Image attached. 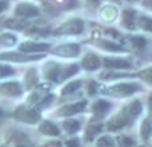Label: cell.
Returning a JSON list of instances; mask_svg holds the SVG:
<instances>
[{
    "instance_id": "obj_1",
    "label": "cell",
    "mask_w": 152,
    "mask_h": 147,
    "mask_svg": "<svg viewBox=\"0 0 152 147\" xmlns=\"http://www.w3.org/2000/svg\"><path fill=\"white\" fill-rule=\"evenodd\" d=\"M137 90H139V86L136 83H120L103 90V94L110 95V96H128L136 92Z\"/></svg>"
},
{
    "instance_id": "obj_2",
    "label": "cell",
    "mask_w": 152,
    "mask_h": 147,
    "mask_svg": "<svg viewBox=\"0 0 152 147\" xmlns=\"http://www.w3.org/2000/svg\"><path fill=\"white\" fill-rule=\"evenodd\" d=\"M84 31V23L80 19H69L66 23H63L58 29V35H77Z\"/></svg>"
},
{
    "instance_id": "obj_3",
    "label": "cell",
    "mask_w": 152,
    "mask_h": 147,
    "mask_svg": "<svg viewBox=\"0 0 152 147\" xmlns=\"http://www.w3.org/2000/svg\"><path fill=\"white\" fill-rule=\"evenodd\" d=\"M52 52L59 56H63V58H75L80 52V47L75 43H68V44H61L59 47H55Z\"/></svg>"
},
{
    "instance_id": "obj_4",
    "label": "cell",
    "mask_w": 152,
    "mask_h": 147,
    "mask_svg": "<svg viewBox=\"0 0 152 147\" xmlns=\"http://www.w3.org/2000/svg\"><path fill=\"white\" fill-rule=\"evenodd\" d=\"M15 15L21 19L34 18V16L39 15V8L29 4V3H20V4H18V7L15 10Z\"/></svg>"
},
{
    "instance_id": "obj_5",
    "label": "cell",
    "mask_w": 152,
    "mask_h": 147,
    "mask_svg": "<svg viewBox=\"0 0 152 147\" xmlns=\"http://www.w3.org/2000/svg\"><path fill=\"white\" fill-rule=\"evenodd\" d=\"M15 118L20 122L26 123H36L40 119V114L36 110H26V108H19L15 112Z\"/></svg>"
},
{
    "instance_id": "obj_6",
    "label": "cell",
    "mask_w": 152,
    "mask_h": 147,
    "mask_svg": "<svg viewBox=\"0 0 152 147\" xmlns=\"http://www.w3.org/2000/svg\"><path fill=\"white\" fill-rule=\"evenodd\" d=\"M60 74H61V68L59 64L50 62L47 63V66L44 67V76L51 82H59L60 80Z\"/></svg>"
},
{
    "instance_id": "obj_7",
    "label": "cell",
    "mask_w": 152,
    "mask_h": 147,
    "mask_svg": "<svg viewBox=\"0 0 152 147\" xmlns=\"http://www.w3.org/2000/svg\"><path fill=\"white\" fill-rule=\"evenodd\" d=\"M40 58H42V55L27 56V55H21V54H16V52L0 54V60H10V62H31V60H37Z\"/></svg>"
},
{
    "instance_id": "obj_8",
    "label": "cell",
    "mask_w": 152,
    "mask_h": 147,
    "mask_svg": "<svg viewBox=\"0 0 152 147\" xmlns=\"http://www.w3.org/2000/svg\"><path fill=\"white\" fill-rule=\"evenodd\" d=\"M50 44L47 43H36V42H26L20 44V51L21 52H37V51H44L48 50Z\"/></svg>"
},
{
    "instance_id": "obj_9",
    "label": "cell",
    "mask_w": 152,
    "mask_h": 147,
    "mask_svg": "<svg viewBox=\"0 0 152 147\" xmlns=\"http://www.w3.org/2000/svg\"><path fill=\"white\" fill-rule=\"evenodd\" d=\"M142 112V103L139 102V100H135V102H132L129 106H127L126 108H124L123 111H121V114H123L124 116H126L127 119H128L129 122H131V119L136 118L139 114Z\"/></svg>"
},
{
    "instance_id": "obj_10",
    "label": "cell",
    "mask_w": 152,
    "mask_h": 147,
    "mask_svg": "<svg viewBox=\"0 0 152 147\" xmlns=\"http://www.w3.org/2000/svg\"><path fill=\"white\" fill-rule=\"evenodd\" d=\"M0 94L7 95V96H18L21 94V87L18 83H4L0 84Z\"/></svg>"
},
{
    "instance_id": "obj_11",
    "label": "cell",
    "mask_w": 152,
    "mask_h": 147,
    "mask_svg": "<svg viewBox=\"0 0 152 147\" xmlns=\"http://www.w3.org/2000/svg\"><path fill=\"white\" fill-rule=\"evenodd\" d=\"M87 106V102H79V103H74V104H69L63 107L60 111H59V115L61 116H69V115H74V114H77L80 111H83Z\"/></svg>"
},
{
    "instance_id": "obj_12",
    "label": "cell",
    "mask_w": 152,
    "mask_h": 147,
    "mask_svg": "<svg viewBox=\"0 0 152 147\" xmlns=\"http://www.w3.org/2000/svg\"><path fill=\"white\" fill-rule=\"evenodd\" d=\"M104 66L107 68H115V70H127L131 68V63L124 59H104Z\"/></svg>"
},
{
    "instance_id": "obj_13",
    "label": "cell",
    "mask_w": 152,
    "mask_h": 147,
    "mask_svg": "<svg viewBox=\"0 0 152 147\" xmlns=\"http://www.w3.org/2000/svg\"><path fill=\"white\" fill-rule=\"evenodd\" d=\"M128 122L129 121L123 115V114H119V115H116L115 118H112L110 122H108L107 129L110 130V131H118L119 129H121V127L126 126Z\"/></svg>"
},
{
    "instance_id": "obj_14",
    "label": "cell",
    "mask_w": 152,
    "mask_h": 147,
    "mask_svg": "<svg viewBox=\"0 0 152 147\" xmlns=\"http://www.w3.org/2000/svg\"><path fill=\"white\" fill-rule=\"evenodd\" d=\"M81 66H83L86 70H91V71H94V70H97L100 67V60L96 55L89 54V55H87L86 58L81 60Z\"/></svg>"
},
{
    "instance_id": "obj_15",
    "label": "cell",
    "mask_w": 152,
    "mask_h": 147,
    "mask_svg": "<svg viewBox=\"0 0 152 147\" xmlns=\"http://www.w3.org/2000/svg\"><path fill=\"white\" fill-rule=\"evenodd\" d=\"M39 130L42 134L50 135V137H58L59 135V129L52 123V122H48V121L43 122V123L40 124Z\"/></svg>"
},
{
    "instance_id": "obj_16",
    "label": "cell",
    "mask_w": 152,
    "mask_h": 147,
    "mask_svg": "<svg viewBox=\"0 0 152 147\" xmlns=\"http://www.w3.org/2000/svg\"><path fill=\"white\" fill-rule=\"evenodd\" d=\"M111 108V104L105 100H99L94 104V112L95 115H99V116H104L105 114L108 112V110Z\"/></svg>"
},
{
    "instance_id": "obj_17",
    "label": "cell",
    "mask_w": 152,
    "mask_h": 147,
    "mask_svg": "<svg viewBox=\"0 0 152 147\" xmlns=\"http://www.w3.org/2000/svg\"><path fill=\"white\" fill-rule=\"evenodd\" d=\"M99 46L103 48V50L111 51V52H121V51H124V48L121 47L120 44L113 43V42H110V40H100Z\"/></svg>"
},
{
    "instance_id": "obj_18",
    "label": "cell",
    "mask_w": 152,
    "mask_h": 147,
    "mask_svg": "<svg viewBox=\"0 0 152 147\" xmlns=\"http://www.w3.org/2000/svg\"><path fill=\"white\" fill-rule=\"evenodd\" d=\"M116 16H118V10L112 5H105L102 10V18L105 21H112Z\"/></svg>"
},
{
    "instance_id": "obj_19",
    "label": "cell",
    "mask_w": 152,
    "mask_h": 147,
    "mask_svg": "<svg viewBox=\"0 0 152 147\" xmlns=\"http://www.w3.org/2000/svg\"><path fill=\"white\" fill-rule=\"evenodd\" d=\"M135 11H124L123 13V23L127 28H134L135 24Z\"/></svg>"
},
{
    "instance_id": "obj_20",
    "label": "cell",
    "mask_w": 152,
    "mask_h": 147,
    "mask_svg": "<svg viewBox=\"0 0 152 147\" xmlns=\"http://www.w3.org/2000/svg\"><path fill=\"white\" fill-rule=\"evenodd\" d=\"M100 131H102V124H92V126H89L86 131V139L92 140Z\"/></svg>"
},
{
    "instance_id": "obj_21",
    "label": "cell",
    "mask_w": 152,
    "mask_h": 147,
    "mask_svg": "<svg viewBox=\"0 0 152 147\" xmlns=\"http://www.w3.org/2000/svg\"><path fill=\"white\" fill-rule=\"evenodd\" d=\"M16 43V36L12 34H1L0 35V44L5 47H11Z\"/></svg>"
},
{
    "instance_id": "obj_22",
    "label": "cell",
    "mask_w": 152,
    "mask_h": 147,
    "mask_svg": "<svg viewBox=\"0 0 152 147\" xmlns=\"http://www.w3.org/2000/svg\"><path fill=\"white\" fill-rule=\"evenodd\" d=\"M63 127L67 132L74 134V132H76L79 129H80V123H79L77 121H66L63 123Z\"/></svg>"
},
{
    "instance_id": "obj_23",
    "label": "cell",
    "mask_w": 152,
    "mask_h": 147,
    "mask_svg": "<svg viewBox=\"0 0 152 147\" xmlns=\"http://www.w3.org/2000/svg\"><path fill=\"white\" fill-rule=\"evenodd\" d=\"M140 134H142L143 139L148 140V138H150V135H151V123H150V119H145V121L143 122L142 127H140Z\"/></svg>"
},
{
    "instance_id": "obj_24",
    "label": "cell",
    "mask_w": 152,
    "mask_h": 147,
    "mask_svg": "<svg viewBox=\"0 0 152 147\" xmlns=\"http://www.w3.org/2000/svg\"><path fill=\"white\" fill-rule=\"evenodd\" d=\"M36 82H37L36 71H35V70H29L28 74H27V78H26V86H27V88H32V87L36 84Z\"/></svg>"
},
{
    "instance_id": "obj_25",
    "label": "cell",
    "mask_w": 152,
    "mask_h": 147,
    "mask_svg": "<svg viewBox=\"0 0 152 147\" xmlns=\"http://www.w3.org/2000/svg\"><path fill=\"white\" fill-rule=\"evenodd\" d=\"M124 42H128L135 48H143L145 46V40L143 37H126Z\"/></svg>"
},
{
    "instance_id": "obj_26",
    "label": "cell",
    "mask_w": 152,
    "mask_h": 147,
    "mask_svg": "<svg viewBox=\"0 0 152 147\" xmlns=\"http://www.w3.org/2000/svg\"><path fill=\"white\" fill-rule=\"evenodd\" d=\"M77 70H79V67L76 66V64H71V66H68L66 70H64V71H61L60 80H61V79H66V78H69V76L75 75V74L77 72Z\"/></svg>"
},
{
    "instance_id": "obj_27",
    "label": "cell",
    "mask_w": 152,
    "mask_h": 147,
    "mask_svg": "<svg viewBox=\"0 0 152 147\" xmlns=\"http://www.w3.org/2000/svg\"><path fill=\"white\" fill-rule=\"evenodd\" d=\"M80 87V82H71V83H68L66 87L63 88V91H61V94L66 95V94H71V92L76 91V90Z\"/></svg>"
},
{
    "instance_id": "obj_28",
    "label": "cell",
    "mask_w": 152,
    "mask_h": 147,
    "mask_svg": "<svg viewBox=\"0 0 152 147\" xmlns=\"http://www.w3.org/2000/svg\"><path fill=\"white\" fill-rule=\"evenodd\" d=\"M139 23H140V27L143 29H145V31H151L152 29V20L150 18H147V16H142Z\"/></svg>"
},
{
    "instance_id": "obj_29",
    "label": "cell",
    "mask_w": 152,
    "mask_h": 147,
    "mask_svg": "<svg viewBox=\"0 0 152 147\" xmlns=\"http://www.w3.org/2000/svg\"><path fill=\"white\" fill-rule=\"evenodd\" d=\"M134 139L129 137H120L119 138V146L120 147H134Z\"/></svg>"
},
{
    "instance_id": "obj_30",
    "label": "cell",
    "mask_w": 152,
    "mask_h": 147,
    "mask_svg": "<svg viewBox=\"0 0 152 147\" xmlns=\"http://www.w3.org/2000/svg\"><path fill=\"white\" fill-rule=\"evenodd\" d=\"M113 142L110 137H103L97 140V147H112Z\"/></svg>"
},
{
    "instance_id": "obj_31",
    "label": "cell",
    "mask_w": 152,
    "mask_h": 147,
    "mask_svg": "<svg viewBox=\"0 0 152 147\" xmlns=\"http://www.w3.org/2000/svg\"><path fill=\"white\" fill-rule=\"evenodd\" d=\"M13 74V68H11V67L8 66H3V64H0V78H4V76H10Z\"/></svg>"
},
{
    "instance_id": "obj_32",
    "label": "cell",
    "mask_w": 152,
    "mask_h": 147,
    "mask_svg": "<svg viewBox=\"0 0 152 147\" xmlns=\"http://www.w3.org/2000/svg\"><path fill=\"white\" fill-rule=\"evenodd\" d=\"M67 147H81L79 139H71L67 142Z\"/></svg>"
},
{
    "instance_id": "obj_33",
    "label": "cell",
    "mask_w": 152,
    "mask_h": 147,
    "mask_svg": "<svg viewBox=\"0 0 152 147\" xmlns=\"http://www.w3.org/2000/svg\"><path fill=\"white\" fill-rule=\"evenodd\" d=\"M88 92L91 95H94L95 92H96V83H91V84H89V86H88Z\"/></svg>"
},
{
    "instance_id": "obj_34",
    "label": "cell",
    "mask_w": 152,
    "mask_h": 147,
    "mask_svg": "<svg viewBox=\"0 0 152 147\" xmlns=\"http://www.w3.org/2000/svg\"><path fill=\"white\" fill-rule=\"evenodd\" d=\"M7 8H8V3L5 1V0H0V12L5 11Z\"/></svg>"
},
{
    "instance_id": "obj_35",
    "label": "cell",
    "mask_w": 152,
    "mask_h": 147,
    "mask_svg": "<svg viewBox=\"0 0 152 147\" xmlns=\"http://www.w3.org/2000/svg\"><path fill=\"white\" fill-rule=\"evenodd\" d=\"M43 147H61V145H60V142H50Z\"/></svg>"
},
{
    "instance_id": "obj_36",
    "label": "cell",
    "mask_w": 152,
    "mask_h": 147,
    "mask_svg": "<svg viewBox=\"0 0 152 147\" xmlns=\"http://www.w3.org/2000/svg\"><path fill=\"white\" fill-rule=\"evenodd\" d=\"M3 115V110H1V108H0V116H1Z\"/></svg>"
},
{
    "instance_id": "obj_37",
    "label": "cell",
    "mask_w": 152,
    "mask_h": 147,
    "mask_svg": "<svg viewBox=\"0 0 152 147\" xmlns=\"http://www.w3.org/2000/svg\"><path fill=\"white\" fill-rule=\"evenodd\" d=\"M19 147H23V146H19Z\"/></svg>"
}]
</instances>
